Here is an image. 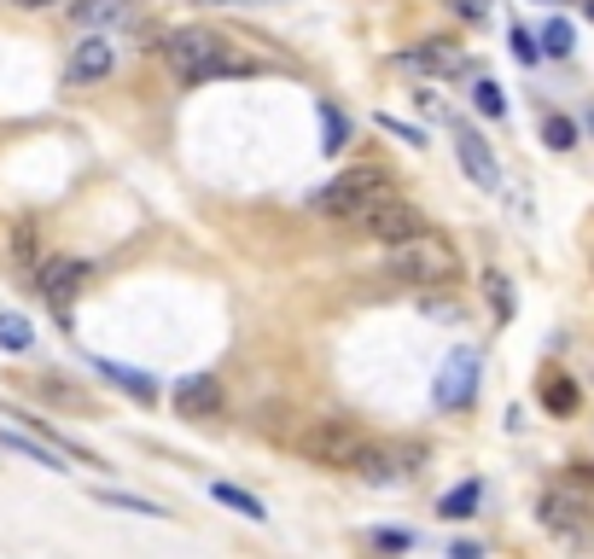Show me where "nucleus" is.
Returning <instances> with one entry per match:
<instances>
[{
  "label": "nucleus",
  "mask_w": 594,
  "mask_h": 559,
  "mask_svg": "<svg viewBox=\"0 0 594 559\" xmlns=\"http://www.w3.org/2000/svg\"><path fill=\"white\" fill-rule=\"evenodd\" d=\"M344 141H350L344 111H338V106H320V151H344Z\"/></svg>",
  "instance_id": "412c9836"
},
{
  "label": "nucleus",
  "mask_w": 594,
  "mask_h": 559,
  "mask_svg": "<svg viewBox=\"0 0 594 559\" xmlns=\"http://www.w3.org/2000/svg\"><path fill=\"white\" fill-rule=\"evenodd\" d=\"M355 228L367 233V240H379V245H397V240H409V233L426 228V216H420L409 198H397V193H379L373 205L355 210Z\"/></svg>",
  "instance_id": "39448f33"
},
{
  "label": "nucleus",
  "mask_w": 594,
  "mask_h": 559,
  "mask_svg": "<svg viewBox=\"0 0 594 559\" xmlns=\"http://www.w3.org/2000/svg\"><path fill=\"white\" fill-rule=\"evenodd\" d=\"M397 64L402 71H420V76H461L466 71V53L454 41H420V47H409V53H397Z\"/></svg>",
  "instance_id": "9b49d317"
},
{
  "label": "nucleus",
  "mask_w": 594,
  "mask_h": 559,
  "mask_svg": "<svg viewBox=\"0 0 594 559\" xmlns=\"http://www.w3.org/2000/svg\"><path fill=\"white\" fill-rule=\"evenodd\" d=\"M210 496L222 501V507H233L240 519H251V524H263V519H268V507L251 496V489H240V484H210Z\"/></svg>",
  "instance_id": "a211bd4d"
},
{
  "label": "nucleus",
  "mask_w": 594,
  "mask_h": 559,
  "mask_svg": "<svg viewBox=\"0 0 594 559\" xmlns=\"http://www.w3.org/2000/svg\"><path fill=\"white\" fill-rule=\"evenodd\" d=\"M12 7H24V12H41V7H59V0H12Z\"/></svg>",
  "instance_id": "72a5a7b5"
},
{
  "label": "nucleus",
  "mask_w": 594,
  "mask_h": 559,
  "mask_svg": "<svg viewBox=\"0 0 594 559\" xmlns=\"http://www.w3.org/2000/svg\"><path fill=\"white\" fill-rule=\"evenodd\" d=\"M169 402H175L181 420H222L228 391H222V379H216V373H186L175 391H169Z\"/></svg>",
  "instance_id": "0eeeda50"
},
{
  "label": "nucleus",
  "mask_w": 594,
  "mask_h": 559,
  "mask_svg": "<svg viewBox=\"0 0 594 559\" xmlns=\"http://www.w3.org/2000/svg\"><path fill=\"white\" fill-rule=\"evenodd\" d=\"M111 64H117V47H111V36L106 29H88V36H82V47L71 53V76L76 88H88V82H106L111 76Z\"/></svg>",
  "instance_id": "1a4fd4ad"
},
{
  "label": "nucleus",
  "mask_w": 594,
  "mask_h": 559,
  "mask_svg": "<svg viewBox=\"0 0 594 559\" xmlns=\"http://www.w3.org/2000/svg\"><path fill=\"white\" fill-rule=\"evenodd\" d=\"M542 141H548L554 151H571L577 146V123L571 117H548V123H542Z\"/></svg>",
  "instance_id": "bb28decb"
},
{
  "label": "nucleus",
  "mask_w": 594,
  "mask_h": 559,
  "mask_svg": "<svg viewBox=\"0 0 594 559\" xmlns=\"http://www.w3.org/2000/svg\"><path fill=\"white\" fill-rule=\"evenodd\" d=\"M478 501H484V484L466 478V484H454L449 496L437 501V513H444V519H472V513H478Z\"/></svg>",
  "instance_id": "f3484780"
},
{
  "label": "nucleus",
  "mask_w": 594,
  "mask_h": 559,
  "mask_svg": "<svg viewBox=\"0 0 594 559\" xmlns=\"http://www.w3.org/2000/svg\"><path fill=\"white\" fill-rule=\"evenodd\" d=\"M390 275L402 285H454L461 280V251H454L444 233L420 228L409 240L390 245Z\"/></svg>",
  "instance_id": "f03ea898"
},
{
  "label": "nucleus",
  "mask_w": 594,
  "mask_h": 559,
  "mask_svg": "<svg viewBox=\"0 0 594 559\" xmlns=\"http://www.w3.org/2000/svg\"><path fill=\"white\" fill-rule=\"evenodd\" d=\"M420 309L437 315V320H454V315H461V309H454V303H444V297H420Z\"/></svg>",
  "instance_id": "2f4dec72"
},
{
  "label": "nucleus",
  "mask_w": 594,
  "mask_h": 559,
  "mask_svg": "<svg viewBox=\"0 0 594 559\" xmlns=\"http://www.w3.org/2000/svg\"><path fill=\"white\" fill-rule=\"evenodd\" d=\"M12 263L36 275V263H41V240H36V222H19V228H12Z\"/></svg>",
  "instance_id": "aec40b11"
},
{
  "label": "nucleus",
  "mask_w": 594,
  "mask_h": 559,
  "mask_svg": "<svg viewBox=\"0 0 594 559\" xmlns=\"http://www.w3.org/2000/svg\"><path fill=\"white\" fill-rule=\"evenodd\" d=\"M571 47H577V29H571L566 19H548V24H542V53H548V59H566Z\"/></svg>",
  "instance_id": "4be33fe9"
},
{
  "label": "nucleus",
  "mask_w": 594,
  "mask_h": 559,
  "mask_svg": "<svg viewBox=\"0 0 594 559\" xmlns=\"http://www.w3.org/2000/svg\"><path fill=\"white\" fill-rule=\"evenodd\" d=\"M373 548H385V554H402V548H414V536H409V531H373Z\"/></svg>",
  "instance_id": "c85d7f7f"
},
{
  "label": "nucleus",
  "mask_w": 594,
  "mask_h": 559,
  "mask_svg": "<svg viewBox=\"0 0 594 559\" xmlns=\"http://www.w3.org/2000/svg\"><path fill=\"white\" fill-rule=\"evenodd\" d=\"M484 292H489V309H496V320L507 327V320H513V285H507V275H496V268H489V275H484Z\"/></svg>",
  "instance_id": "5701e85b"
},
{
  "label": "nucleus",
  "mask_w": 594,
  "mask_h": 559,
  "mask_svg": "<svg viewBox=\"0 0 594 559\" xmlns=\"http://www.w3.org/2000/svg\"><path fill=\"white\" fill-rule=\"evenodd\" d=\"M472 106H478L484 117H507V99H501V88H496L489 76H478V82H472Z\"/></svg>",
  "instance_id": "b1692460"
},
{
  "label": "nucleus",
  "mask_w": 594,
  "mask_h": 559,
  "mask_svg": "<svg viewBox=\"0 0 594 559\" xmlns=\"http://www.w3.org/2000/svg\"><path fill=\"white\" fill-rule=\"evenodd\" d=\"M99 501L106 507H123V513H141V519H163V507H151L141 496H123V489H99Z\"/></svg>",
  "instance_id": "a878e982"
},
{
  "label": "nucleus",
  "mask_w": 594,
  "mask_h": 559,
  "mask_svg": "<svg viewBox=\"0 0 594 559\" xmlns=\"http://www.w3.org/2000/svg\"><path fill=\"white\" fill-rule=\"evenodd\" d=\"M0 449L24 454V461H36V466H47V472H64V466H59V449L47 443V437H24V432H0Z\"/></svg>",
  "instance_id": "dca6fc26"
},
{
  "label": "nucleus",
  "mask_w": 594,
  "mask_h": 559,
  "mask_svg": "<svg viewBox=\"0 0 594 559\" xmlns=\"http://www.w3.org/2000/svg\"><path fill=\"white\" fill-rule=\"evenodd\" d=\"M163 64L169 76L186 82V88H198V82H222V76H257L263 64L245 59L240 47H233L222 29L210 24H186V29H169L163 36Z\"/></svg>",
  "instance_id": "f257e3e1"
},
{
  "label": "nucleus",
  "mask_w": 594,
  "mask_h": 559,
  "mask_svg": "<svg viewBox=\"0 0 594 559\" xmlns=\"http://www.w3.org/2000/svg\"><path fill=\"white\" fill-rule=\"evenodd\" d=\"M64 12H71L76 29H117L134 19V0H71Z\"/></svg>",
  "instance_id": "4468645a"
},
{
  "label": "nucleus",
  "mask_w": 594,
  "mask_h": 559,
  "mask_svg": "<svg viewBox=\"0 0 594 559\" xmlns=\"http://www.w3.org/2000/svg\"><path fill=\"white\" fill-rule=\"evenodd\" d=\"M379 129H390L397 141H409V146H426V129H409V123H397V117H379Z\"/></svg>",
  "instance_id": "7c9ffc66"
},
{
  "label": "nucleus",
  "mask_w": 594,
  "mask_h": 559,
  "mask_svg": "<svg viewBox=\"0 0 594 559\" xmlns=\"http://www.w3.org/2000/svg\"><path fill=\"white\" fill-rule=\"evenodd\" d=\"M379 193H385V175H379L373 163H355V169H344V175H332L327 186H320V193H315V210L338 216V222H355V210L373 205Z\"/></svg>",
  "instance_id": "20e7f679"
},
{
  "label": "nucleus",
  "mask_w": 594,
  "mask_h": 559,
  "mask_svg": "<svg viewBox=\"0 0 594 559\" xmlns=\"http://www.w3.org/2000/svg\"><path fill=\"white\" fill-rule=\"evenodd\" d=\"M571 478H577V484H594V466H589V461H577V472H571Z\"/></svg>",
  "instance_id": "473e14b6"
},
{
  "label": "nucleus",
  "mask_w": 594,
  "mask_h": 559,
  "mask_svg": "<svg viewBox=\"0 0 594 559\" xmlns=\"http://www.w3.org/2000/svg\"><path fill=\"white\" fill-rule=\"evenodd\" d=\"M548 7H554V0H548Z\"/></svg>",
  "instance_id": "e433bc0d"
},
{
  "label": "nucleus",
  "mask_w": 594,
  "mask_h": 559,
  "mask_svg": "<svg viewBox=\"0 0 594 559\" xmlns=\"http://www.w3.org/2000/svg\"><path fill=\"white\" fill-rule=\"evenodd\" d=\"M454 7V19H466V24H484L489 19V0H449Z\"/></svg>",
  "instance_id": "c756f323"
},
{
  "label": "nucleus",
  "mask_w": 594,
  "mask_h": 559,
  "mask_svg": "<svg viewBox=\"0 0 594 559\" xmlns=\"http://www.w3.org/2000/svg\"><path fill=\"white\" fill-rule=\"evenodd\" d=\"M29 391H36V397L47 402V409H71V414L94 409V397L82 391V385H71L64 373H36V379H29Z\"/></svg>",
  "instance_id": "2eb2a0df"
},
{
  "label": "nucleus",
  "mask_w": 594,
  "mask_h": 559,
  "mask_svg": "<svg viewBox=\"0 0 594 559\" xmlns=\"http://www.w3.org/2000/svg\"><path fill=\"white\" fill-rule=\"evenodd\" d=\"M432 397H437V409H472V397H478V355L472 350H454L444 373H437V385H432Z\"/></svg>",
  "instance_id": "6e6552de"
},
{
  "label": "nucleus",
  "mask_w": 594,
  "mask_h": 559,
  "mask_svg": "<svg viewBox=\"0 0 594 559\" xmlns=\"http://www.w3.org/2000/svg\"><path fill=\"white\" fill-rule=\"evenodd\" d=\"M507 47H513L519 64H536V59H542V47L531 41V29H507Z\"/></svg>",
  "instance_id": "cd10ccee"
},
{
  "label": "nucleus",
  "mask_w": 594,
  "mask_h": 559,
  "mask_svg": "<svg viewBox=\"0 0 594 559\" xmlns=\"http://www.w3.org/2000/svg\"><path fill=\"white\" fill-rule=\"evenodd\" d=\"M542 409L548 414H571L577 409V385L566 379V373H548V379H542Z\"/></svg>",
  "instance_id": "6ab92c4d"
},
{
  "label": "nucleus",
  "mask_w": 594,
  "mask_h": 559,
  "mask_svg": "<svg viewBox=\"0 0 594 559\" xmlns=\"http://www.w3.org/2000/svg\"><path fill=\"white\" fill-rule=\"evenodd\" d=\"M367 449H373L367 432L350 426V420H315V426L298 437V454H303V461H310V466H327V472H355Z\"/></svg>",
  "instance_id": "7ed1b4c3"
},
{
  "label": "nucleus",
  "mask_w": 594,
  "mask_h": 559,
  "mask_svg": "<svg viewBox=\"0 0 594 559\" xmlns=\"http://www.w3.org/2000/svg\"><path fill=\"white\" fill-rule=\"evenodd\" d=\"M0 344H7V350H29V344H36L29 320L24 315H0Z\"/></svg>",
  "instance_id": "393cba45"
},
{
  "label": "nucleus",
  "mask_w": 594,
  "mask_h": 559,
  "mask_svg": "<svg viewBox=\"0 0 594 559\" xmlns=\"http://www.w3.org/2000/svg\"><path fill=\"white\" fill-rule=\"evenodd\" d=\"M94 373L106 385H117L123 397H134L141 409H151L158 402V385H151V373H141V367H123V362H106V355H94Z\"/></svg>",
  "instance_id": "ddd939ff"
},
{
  "label": "nucleus",
  "mask_w": 594,
  "mask_h": 559,
  "mask_svg": "<svg viewBox=\"0 0 594 559\" xmlns=\"http://www.w3.org/2000/svg\"><path fill=\"white\" fill-rule=\"evenodd\" d=\"M454 158H461V169L472 175V186H484V193H496V186H501V163H496V151H489V141L478 129L454 134Z\"/></svg>",
  "instance_id": "9d476101"
},
{
  "label": "nucleus",
  "mask_w": 594,
  "mask_h": 559,
  "mask_svg": "<svg viewBox=\"0 0 594 559\" xmlns=\"http://www.w3.org/2000/svg\"><path fill=\"white\" fill-rule=\"evenodd\" d=\"M583 19H589V24H594V0H583Z\"/></svg>",
  "instance_id": "f704fd0d"
},
{
  "label": "nucleus",
  "mask_w": 594,
  "mask_h": 559,
  "mask_svg": "<svg viewBox=\"0 0 594 559\" xmlns=\"http://www.w3.org/2000/svg\"><path fill=\"white\" fill-rule=\"evenodd\" d=\"M589 134H594V111H589Z\"/></svg>",
  "instance_id": "c9c22d12"
},
{
  "label": "nucleus",
  "mask_w": 594,
  "mask_h": 559,
  "mask_svg": "<svg viewBox=\"0 0 594 559\" xmlns=\"http://www.w3.org/2000/svg\"><path fill=\"white\" fill-rule=\"evenodd\" d=\"M88 280H94V263H82V257H41L36 263V285L53 309H71Z\"/></svg>",
  "instance_id": "423d86ee"
},
{
  "label": "nucleus",
  "mask_w": 594,
  "mask_h": 559,
  "mask_svg": "<svg viewBox=\"0 0 594 559\" xmlns=\"http://www.w3.org/2000/svg\"><path fill=\"white\" fill-rule=\"evenodd\" d=\"M536 513H542V524H548L554 536H566V542H589V507L577 501V496H566V489H548Z\"/></svg>",
  "instance_id": "f8f14e48"
}]
</instances>
